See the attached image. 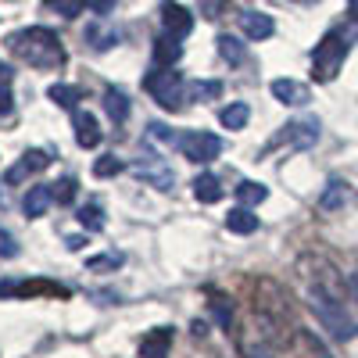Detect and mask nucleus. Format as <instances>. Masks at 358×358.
I'll return each instance as SVG.
<instances>
[{"label": "nucleus", "mask_w": 358, "mask_h": 358, "mask_svg": "<svg viewBox=\"0 0 358 358\" xmlns=\"http://www.w3.org/2000/svg\"><path fill=\"white\" fill-rule=\"evenodd\" d=\"M90 43H94V50H108L115 40H118V33H101V29H90Z\"/></svg>", "instance_id": "obj_30"}, {"label": "nucleus", "mask_w": 358, "mask_h": 358, "mask_svg": "<svg viewBox=\"0 0 358 358\" xmlns=\"http://www.w3.org/2000/svg\"><path fill=\"white\" fill-rule=\"evenodd\" d=\"M50 204H54L50 183H47V187H29V194H25V201H22V208H25V215H29V219H40Z\"/></svg>", "instance_id": "obj_15"}, {"label": "nucleus", "mask_w": 358, "mask_h": 358, "mask_svg": "<svg viewBox=\"0 0 358 358\" xmlns=\"http://www.w3.org/2000/svg\"><path fill=\"white\" fill-rule=\"evenodd\" d=\"M47 165H50L47 151H40V147H33V151H25V155H22V162H18V165H11V169H8L4 183H11V187H15V183H22L25 176H36V172H43Z\"/></svg>", "instance_id": "obj_8"}, {"label": "nucleus", "mask_w": 358, "mask_h": 358, "mask_svg": "<svg viewBox=\"0 0 358 358\" xmlns=\"http://www.w3.org/2000/svg\"><path fill=\"white\" fill-rule=\"evenodd\" d=\"M265 197H268V190H265L262 183H255V179H244V183L236 187V201L248 204V208H251V204H262Z\"/></svg>", "instance_id": "obj_24"}, {"label": "nucleus", "mask_w": 358, "mask_h": 358, "mask_svg": "<svg viewBox=\"0 0 358 358\" xmlns=\"http://www.w3.org/2000/svg\"><path fill=\"white\" fill-rule=\"evenodd\" d=\"M50 194H54L57 204H72L76 194H79V183H76L72 176H65V179H57V183H50Z\"/></svg>", "instance_id": "obj_26"}, {"label": "nucleus", "mask_w": 358, "mask_h": 358, "mask_svg": "<svg viewBox=\"0 0 358 358\" xmlns=\"http://www.w3.org/2000/svg\"><path fill=\"white\" fill-rule=\"evenodd\" d=\"M72 122H76V143L86 147V151H94V147L101 143V126H97V118L90 115V111H72Z\"/></svg>", "instance_id": "obj_10"}, {"label": "nucleus", "mask_w": 358, "mask_h": 358, "mask_svg": "<svg viewBox=\"0 0 358 358\" xmlns=\"http://www.w3.org/2000/svg\"><path fill=\"white\" fill-rule=\"evenodd\" d=\"M11 108H15V101H11V90L4 83V86H0V115H11Z\"/></svg>", "instance_id": "obj_35"}, {"label": "nucleus", "mask_w": 358, "mask_h": 358, "mask_svg": "<svg viewBox=\"0 0 358 358\" xmlns=\"http://www.w3.org/2000/svg\"><path fill=\"white\" fill-rule=\"evenodd\" d=\"M348 11H351V18L358 22V0H351V4H348Z\"/></svg>", "instance_id": "obj_37"}, {"label": "nucleus", "mask_w": 358, "mask_h": 358, "mask_svg": "<svg viewBox=\"0 0 358 358\" xmlns=\"http://www.w3.org/2000/svg\"><path fill=\"white\" fill-rule=\"evenodd\" d=\"M226 4H229V0H201V15L204 18H219L226 11Z\"/></svg>", "instance_id": "obj_32"}, {"label": "nucleus", "mask_w": 358, "mask_h": 358, "mask_svg": "<svg viewBox=\"0 0 358 358\" xmlns=\"http://www.w3.org/2000/svg\"><path fill=\"white\" fill-rule=\"evenodd\" d=\"M65 244H69V251H79V248H83L86 241H83V236H69V241H65Z\"/></svg>", "instance_id": "obj_36"}, {"label": "nucleus", "mask_w": 358, "mask_h": 358, "mask_svg": "<svg viewBox=\"0 0 358 358\" xmlns=\"http://www.w3.org/2000/svg\"><path fill=\"white\" fill-rule=\"evenodd\" d=\"M11 79V69H4V65H0V83H8Z\"/></svg>", "instance_id": "obj_39"}, {"label": "nucleus", "mask_w": 358, "mask_h": 358, "mask_svg": "<svg viewBox=\"0 0 358 358\" xmlns=\"http://www.w3.org/2000/svg\"><path fill=\"white\" fill-rule=\"evenodd\" d=\"M215 43H219V57H222V62H229V65H244V62H248V47L236 40V36L222 33Z\"/></svg>", "instance_id": "obj_19"}, {"label": "nucleus", "mask_w": 358, "mask_h": 358, "mask_svg": "<svg viewBox=\"0 0 358 358\" xmlns=\"http://www.w3.org/2000/svg\"><path fill=\"white\" fill-rule=\"evenodd\" d=\"M219 94H222V83H219V79H204V83L197 79V83L187 86V97H190V101H215Z\"/></svg>", "instance_id": "obj_22"}, {"label": "nucleus", "mask_w": 358, "mask_h": 358, "mask_svg": "<svg viewBox=\"0 0 358 358\" xmlns=\"http://www.w3.org/2000/svg\"><path fill=\"white\" fill-rule=\"evenodd\" d=\"M312 308H319L322 322L334 330V337H341V341H351V337H355V322L348 319V312H344V308H337V305H334V297H326V294H319V290H315Z\"/></svg>", "instance_id": "obj_5"}, {"label": "nucleus", "mask_w": 358, "mask_h": 358, "mask_svg": "<svg viewBox=\"0 0 358 358\" xmlns=\"http://www.w3.org/2000/svg\"><path fill=\"white\" fill-rule=\"evenodd\" d=\"M344 204V183H330V190L322 194V208H341Z\"/></svg>", "instance_id": "obj_31"}, {"label": "nucleus", "mask_w": 358, "mask_h": 358, "mask_svg": "<svg viewBox=\"0 0 358 358\" xmlns=\"http://www.w3.org/2000/svg\"><path fill=\"white\" fill-rule=\"evenodd\" d=\"M8 50L33 69H62L65 65V47L57 40V33H50L47 25H29V29L11 33Z\"/></svg>", "instance_id": "obj_1"}, {"label": "nucleus", "mask_w": 358, "mask_h": 358, "mask_svg": "<svg viewBox=\"0 0 358 358\" xmlns=\"http://www.w3.org/2000/svg\"><path fill=\"white\" fill-rule=\"evenodd\" d=\"M136 176H143L147 183H155L158 190H169V187H172V172H169L165 162L155 158V155H147V158L136 162Z\"/></svg>", "instance_id": "obj_12"}, {"label": "nucleus", "mask_w": 358, "mask_h": 358, "mask_svg": "<svg viewBox=\"0 0 358 358\" xmlns=\"http://www.w3.org/2000/svg\"><path fill=\"white\" fill-rule=\"evenodd\" d=\"M179 57H183V43H179L176 36H162V40H155V65H162V69H172Z\"/></svg>", "instance_id": "obj_16"}, {"label": "nucleus", "mask_w": 358, "mask_h": 358, "mask_svg": "<svg viewBox=\"0 0 358 358\" xmlns=\"http://www.w3.org/2000/svg\"><path fill=\"white\" fill-rule=\"evenodd\" d=\"M104 111L111 115V122H126L129 118V97L122 94V90H104Z\"/></svg>", "instance_id": "obj_20"}, {"label": "nucleus", "mask_w": 358, "mask_h": 358, "mask_svg": "<svg viewBox=\"0 0 358 358\" xmlns=\"http://www.w3.org/2000/svg\"><path fill=\"white\" fill-rule=\"evenodd\" d=\"M47 97L57 104V108H69V111H76V101H79V90L76 86H69V83H54L50 90H47Z\"/></svg>", "instance_id": "obj_23"}, {"label": "nucleus", "mask_w": 358, "mask_h": 358, "mask_svg": "<svg viewBox=\"0 0 358 358\" xmlns=\"http://www.w3.org/2000/svg\"><path fill=\"white\" fill-rule=\"evenodd\" d=\"M169 351H172V330L169 326H158V330H151L140 341V358H169Z\"/></svg>", "instance_id": "obj_13"}, {"label": "nucleus", "mask_w": 358, "mask_h": 358, "mask_svg": "<svg viewBox=\"0 0 358 358\" xmlns=\"http://www.w3.org/2000/svg\"><path fill=\"white\" fill-rule=\"evenodd\" d=\"M86 8L94 15H108V11H115V0H86Z\"/></svg>", "instance_id": "obj_34"}, {"label": "nucleus", "mask_w": 358, "mask_h": 358, "mask_svg": "<svg viewBox=\"0 0 358 358\" xmlns=\"http://www.w3.org/2000/svg\"><path fill=\"white\" fill-rule=\"evenodd\" d=\"M273 97L280 101V104H308V90L301 86V83H294V79H273Z\"/></svg>", "instance_id": "obj_14"}, {"label": "nucleus", "mask_w": 358, "mask_h": 358, "mask_svg": "<svg viewBox=\"0 0 358 358\" xmlns=\"http://www.w3.org/2000/svg\"><path fill=\"white\" fill-rule=\"evenodd\" d=\"M126 255H118V251H108V255H97V258H90L86 268L90 273H115V268H122Z\"/></svg>", "instance_id": "obj_25"}, {"label": "nucleus", "mask_w": 358, "mask_h": 358, "mask_svg": "<svg viewBox=\"0 0 358 358\" xmlns=\"http://www.w3.org/2000/svg\"><path fill=\"white\" fill-rule=\"evenodd\" d=\"M179 151H183V158L197 162V165H208L215 162L222 155V140L215 133H204V129H194L187 136H179Z\"/></svg>", "instance_id": "obj_4"}, {"label": "nucleus", "mask_w": 358, "mask_h": 358, "mask_svg": "<svg viewBox=\"0 0 358 358\" xmlns=\"http://www.w3.org/2000/svg\"><path fill=\"white\" fill-rule=\"evenodd\" d=\"M18 255V244H15V236L8 229H0V258H15Z\"/></svg>", "instance_id": "obj_33"}, {"label": "nucleus", "mask_w": 358, "mask_h": 358, "mask_svg": "<svg viewBox=\"0 0 358 358\" xmlns=\"http://www.w3.org/2000/svg\"><path fill=\"white\" fill-rule=\"evenodd\" d=\"M194 197H197L201 204H215V201H222V183H219L212 172H201V176L194 179Z\"/></svg>", "instance_id": "obj_17"}, {"label": "nucleus", "mask_w": 358, "mask_h": 358, "mask_svg": "<svg viewBox=\"0 0 358 358\" xmlns=\"http://www.w3.org/2000/svg\"><path fill=\"white\" fill-rule=\"evenodd\" d=\"M15 294H62L69 297L72 290L62 283H47V280H33V283H22V280H0V297H15Z\"/></svg>", "instance_id": "obj_7"}, {"label": "nucleus", "mask_w": 358, "mask_h": 358, "mask_svg": "<svg viewBox=\"0 0 358 358\" xmlns=\"http://www.w3.org/2000/svg\"><path fill=\"white\" fill-rule=\"evenodd\" d=\"M226 229L248 236V233L258 229V215H251V212H248V204H241V208H233V212L226 215Z\"/></svg>", "instance_id": "obj_18"}, {"label": "nucleus", "mask_w": 358, "mask_h": 358, "mask_svg": "<svg viewBox=\"0 0 358 358\" xmlns=\"http://www.w3.org/2000/svg\"><path fill=\"white\" fill-rule=\"evenodd\" d=\"M319 140V118H297V122H287L283 126V133L268 143V147H280V143H287V147H297V151H305V147H312Z\"/></svg>", "instance_id": "obj_6"}, {"label": "nucleus", "mask_w": 358, "mask_h": 358, "mask_svg": "<svg viewBox=\"0 0 358 358\" xmlns=\"http://www.w3.org/2000/svg\"><path fill=\"white\" fill-rule=\"evenodd\" d=\"M162 25H165L169 36L183 40L190 29H194V15H190L183 4H165V8H162Z\"/></svg>", "instance_id": "obj_9"}, {"label": "nucleus", "mask_w": 358, "mask_h": 358, "mask_svg": "<svg viewBox=\"0 0 358 358\" xmlns=\"http://www.w3.org/2000/svg\"><path fill=\"white\" fill-rule=\"evenodd\" d=\"M143 86H147V94H151L165 111H179L183 108V76H179L176 69H162V65H155V72H147V79H143Z\"/></svg>", "instance_id": "obj_3"}, {"label": "nucleus", "mask_w": 358, "mask_h": 358, "mask_svg": "<svg viewBox=\"0 0 358 358\" xmlns=\"http://www.w3.org/2000/svg\"><path fill=\"white\" fill-rule=\"evenodd\" d=\"M248 118H251V108H248L244 101H233L229 108L219 111V122H222L226 129H244V126H248Z\"/></svg>", "instance_id": "obj_21"}, {"label": "nucleus", "mask_w": 358, "mask_h": 358, "mask_svg": "<svg viewBox=\"0 0 358 358\" xmlns=\"http://www.w3.org/2000/svg\"><path fill=\"white\" fill-rule=\"evenodd\" d=\"M79 222H83L90 233L104 229V208H101V204H86V208H79Z\"/></svg>", "instance_id": "obj_27"}, {"label": "nucleus", "mask_w": 358, "mask_h": 358, "mask_svg": "<svg viewBox=\"0 0 358 358\" xmlns=\"http://www.w3.org/2000/svg\"><path fill=\"white\" fill-rule=\"evenodd\" d=\"M351 294H355V301H358V273L351 276Z\"/></svg>", "instance_id": "obj_38"}, {"label": "nucleus", "mask_w": 358, "mask_h": 358, "mask_svg": "<svg viewBox=\"0 0 358 358\" xmlns=\"http://www.w3.org/2000/svg\"><path fill=\"white\" fill-rule=\"evenodd\" d=\"M344 57H348V36L341 33V29H330V33L315 43V54H312V79H315V83L337 79Z\"/></svg>", "instance_id": "obj_2"}, {"label": "nucleus", "mask_w": 358, "mask_h": 358, "mask_svg": "<svg viewBox=\"0 0 358 358\" xmlns=\"http://www.w3.org/2000/svg\"><path fill=\"white\" fill-rule=\"evenodd\" d=\"M122 169H126V162L115 158V155H104V158L94 162V176H97V179H111V176H118Z\"/></svg>", "instance_id": "obj_29"}, {"label": "nucleus", "mask_w": 358, "mask_h": 358, "mask_svg": "<svg viewBox=\"0 0 358 358\" xmlns=\"http://www.w3.org/2000/svg\"><path fill=\"white\" fill-rule=\"evenodd\" d=\"M241 29H244L248 40H268L276 33V22H273V15H265V11H244L241 15Z\"/></svg>", "instance_id": "obj_11"}, {"label": "nucleus", "mask_w": 358, "mask_h": 358, "mask_svg": "<svg viewBox=\"0 0 358 358\" xmlns=\"http://www.w3.org/2000/svg\"><path fill=\"white\" fill-rule=\"evenodd\" d=\"M86 8V0H47V11L62 15V18H79Z\"/></svg>", "instance_id": "obj_28"}]
</instances>
